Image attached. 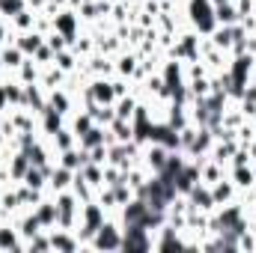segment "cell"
<instances>
[{
    "label": "cell",
    "mask_w": 256,
    "mask_h": 253,
    "mask_svg": "<svg viewBox=\"0 0 256 253\" xmlns=\"http://www.w3.org/2000/svg\"><path fill=\"white\" fill-rule=\"evenodd\" d=\"M182 15H185L188 27L196 30L200 36H208L218 27V21H214V3L212 0H185L182 3Z\"/></svg>",
    "instance_id": "1"
},
{
    "label": "cell",
    "mask_w": 256,
    "mask_h": 253,
    "mask_svg": "<svg viewBox=\"0 0 256 253\" xmlns=\"http://www.w3.org/2000/svg\"><path fill=\"white\" fill-rule=\"evenodd\" d=\"M108 220V212H104V206L98 202V200H90V202H84L80 206V220H78V238H80V248L86 250V244L92 242V236L98 232V226Z\"/></svg>",
    "instance_id": "2"
},
{
    "label": "cell",
    "mask_w": 256,
    "mask_h": 253,
    "mask_svg": "<svg viewBox=\"0 0 256 253\" xmlns=\"http://www.w3.org/2000/svg\"><path fill=\"white\" fill-rule=\"evenodd\" d=\"M86 250H96V253H116V250H122V224H120V218L108 214V220L98 226V232L92 236V242L86 244Z\"/></svg>",
    "instance_id": "3"
},
{
    "label": "cell",
    "mask_w": 256,
    "mask_h": 253,
    "mask_svg": "<svg viewBox=\"0 0 256 253\" xmlns=\"http://www.w3.org/2000/svg\"><path fill=\"white\" fill-rule=\"evenodd\" d=\"M200 42H202V36L191 30V27H185L179 36H176V42L167 48V57L170 60H179V63H191V60H200Z\"/></svg>",
    "instance_id": "4"
},
{
    "label": "cell",
    "mask_w": 256,
    "mask_h": 253,
    "mask_svg": "<svg viewBox=\"0 0 256 253\" xmlns=\"http://www.w3.org/2000/svg\"><path fill=\"white\" fill-rule=\"evenodd\" d=\"M54 18V30L57 33H63L66 39H68V45L80 36V30H84V24H80V15H78V9H72V6H63L60 12H54L51 15Z\"/></svg>",
    "instance_id": "5"
},
{
    "label": "cell",
    "mask_w": 256,
    "mask_h": 253,
    "mask_svg": "<svg viewBox=\"0 0 256 253\" xmlns=\"http://www.w3.org/2000/svg\"><path fill=\"white\" fill-rule=\"evenodd\" d=\"M170 152H173V149H167L164 143H146V146H143V167H146L152 176L164 173V167H167V161H170Z\"/></svg>",
    "instance_id": "6"
},
{
    "label": "cell",
    "mask_w": 256,
    "mask_h": 253,
    "mask_svg": "<svg viewBox=\"0 0 256 253\" xmlns=\"http://www.w3.org/2000/svg\"><path fill=\"white\" fill-rule=\"evenodd\" d=\"M122 250H152V232L140 224L122 226Z\"/></svg>",
    "instance_id": "7"
},
{
    "label": "cell",
    "mask_w": 256,
    "mask_h": 253,
    "mask_svg": "<svg viewBox=\"0 0 256 253\" xmlns=\"http://www.w3.org/2000/svg\"><path fill=\"white\" fill-rule=\"evenodd\" d=\"M48 236H51V250H57V253H78V250H84V248H80V238H78V232H74V230L54 226V230H48Z\"/></svg>",
    "instance_id": "8"
},
{
    "label": "cell",
    "mask_w": 256,
    "mask_h": 253,
    "mask_svg": "<svg viewBox=\"0 0 256 253\" xmlns=\"http://www.w3.org/2000/svg\"><path fill=\"white\" fill-rule=\"evenodd\" d=\"M48 104H51L60 116H66V120L80 108V104H78V96H74V92H68L66 86H57V90H51V92H48Z\"/></svg>",
    "instance_id": "9"
},
{
    "label": "cell",
    "mask_w": 256,
    "mask_h": 253,
    "mask_svg": "<svg viewBox=\"0 0 256 253\" xmlns=\"http://www.w3.org/2000/svg\"><path fill=\"white\" fill-rule=\"evenodd\" d=\"M185 196H188V206H191V208H200V212H206V214L218 212L214 196H212V185H206V182H196Z\"/></svg>",
    "instance_id": "10"
},
{
    "label": "cell",
    "mask_w": 256,
    "mask_h": 253,
    "mask_svg": "<svg viewBox=\"0 0 256 253\" xmlns=\"http://www.w3.org/2000/svg\"><path fill=\"white\" fill-rule=\"evenodd\" d=\"M86 90H90L92 102H98V104H114V102H116L114 78H92V80L86 84Z\"/></svg>",
    "instance_id": "11"
},
{
    "label": "cell",
    "mask_w": 256,
    "mask_h": 253,
    "mask_svg": "<svg viewBox=\"0 0 256 253\" xmlns=\"http://www.w3.org/2000/svg\"><path fill=\"white\" fill-rule=\"evenodd\" d=\"M114 66H116V78L134 80L137 66H140V57H137V51H134V48H122V51L114 57Z\"/></svg>",
    "instance_id": "12"
},
{
    "label": "cell",
    "mask_w": 256,
    "mask_h": 253,
    "mask_svg": "<svg viewBox=\"0 0 256 253\" xmlns=\"http://www.w3.org/2000/svg\"><path fill=\"white\" fill-rule=\"evenodd\" d=\"M72 182H74V173L63 167V164H54L51 173H48V194H60V190H72Z\"/></svg>",
    "instance_id": "13"
},
{
    "label": "cell",
    "mask_w": 256,
    "mask_h": 253,
    "mask_svg": "<svg viewBox=\"0 0 256 253\" xmlns=\"http://www.w3.org/2000/svg\"><path fill=\"white\" fill-rule=\"evenodd\" d=\"M21 253L27 250V244H24V238H21V232L12 226V224H0V253Z\"/></svg>",
    "instance_id": "14"
},
{
    "label": "cell",
    "mask_w": 256,
    "mask_h": 253,
    "mask_svg": "<svg viewBox=\"0 0 256 253\" xmlns=\"http://www.w3.org/2000/svg\"><path fill=\"white\" fill-rule=\"evenodd\" d=\"M212 196H214V206L220 208V206L238 202V188H236V182L226 176V179H220V182H214V185H212Z\"/></svg>",
    "instance_id": "15"
},
{
    "label": "cell",
    "mask_w": 256,
    "mask_h": 253,
    "mask_svg": "<svg viewBox=\"0 0 256 253\" xmlns=\"http://www.w3.org/2000/svg\"><path fill=\"white\" fill-rule=\"evenodd\" d=\"M27 60V54L15 45V42H9V45H3L0 48V63H3V72H9V74H15L18 68H21V63Z\"/></svg>",
    "instance_id": "16"
},
{
    "label": "cell",
    "mask_w": 256,
    "mask_h": 253,
    "mask_svg": "<svg viewBox=\"0 0 256 253\" xmlns=\"http://www.w3.org/2000/svg\"><path fill=\"white\" fill-rule=\"evenodd\" d=\"M33 212H36V218H39V224H42L45 230H54V226H57V200H54V194H48Z\"/></svg>",
    "instance_id": "17"
},
{
    "label": "cell",
    "mask_w": 256,
    "mask_h": 253,
    "mask_svg": "<svg viewBox=\"0 0 256 253\" xmlns=\"http://www.w3.org/2000/svg\"><path fill=\"white\" fill-rule=\"evenodd\" d=\"M226 176H230V167L226 164H218L212 158H206L202 167H200V182H206V185H214V182H220Z\"/></svg>",
    "instance_id": "18"
},
{
    "label": "cell",
    "mask_w": 256,
    "mask_h": 253,
    "mask_svg": "<svg viewBox=\"0 0 256 253\" xmlns=\"http://www.w3.org/2000/svg\"><path fill=\"white\" fill-rule=\"evenodd\" d=\"M63 80H66V72H63V68H60L57 63L42 66V74H39V86H42L45 92H51V90L63 86Z\"/></svg>",
    "instance_id": "19"
},
{
    "label": "cell",
    "mask_w": 256,
    "mask_h": 253,
    "mask_svg": "<svg viewBox=\"0 0 256 253\" xmlns=\"http://www.w3.org/2000/svg\"><path fill=\"white\" fill-rule=\"evenodd\" d=\"M86 161H90V152L80 149V146H72V149L60 152V161H57V164H63V167H68L72 173H78V170H84Z\"/></svg>",
    "instance_id": "20"
},
{
    "label": "cell",
    "mask_w": 256,
    "mask_h": 253,
    "mask_svg": "<svg viewBox=\"0 0 256 253\" xmlns=\"http://www.w3.org/2000/svg\"><path fill=\"white\" fill-rule=\"evenodd\" d=\"M48 104V92L39 86V84H30L24 86V108L33 110V114H42V108Z\"/></svg>",
    "instance_id": "21"
},
{
    "label": "cell",
    "mask_w": 256,
    "mask_h": 253,
    "mask_svg": "<svg viewBox=\"0 0 256 253\" xmlns=\"http://www.w3.org/2000/svg\"><path fill=\"white\" fill-rule=\"evenodd\" d=\"M122 48H128V45L116 36V33H114V30H110V33H102V36L96 39V51H98V54H104V57H116Z\"/></svg>",
    "instance_id": "22"
},
{
    "label": "cell",
    "mask_w": 256,
    "mask_h": 253,
    "mask_svg": "<svg viewBox=\"0 0 256 253\" xmlns=\"http://www.w3.org/2000/svg\"><path fill=\"white\" fill-rule=\"evenodd\" d=\"M15 45H18L27 57H33V54L45 45V36H42L39 30H27V33H18V36H15Z\"/></svg>",
    "instance_id": "23"
},
{
    "label": "cell",
    "mask_w": 256,
    "mask_h": 253,
    "mask_svg": "<svg viewBox=\"0 0 256 253\" xmlns=\"http://www.w3.org/2000/svg\"><path fill=\"white\" fill-rule=\"evenodd\" d=\"M236 149H238V140H214L208 158L218 161V164H226V167H230V158L236 155Z\"/></svg>",
    "instance_id": "24"
},
{
    "label": "cell",
    "mask_w": 256,
    "mask_h": 253,
    "mask_svg": "<svg viewBox=\"0 0 256 253\" xmlns=\"http://www.w3.org/2000/svg\"><path fill=\"white\" fill-rule=\"evenodd\" d=\"M39 74H42V66L36 63L33 57H27V60L21 63V68L15 72V80L24 84V86H30V84H39Z\"/></svg>",
    "instance_id": "25"
},
{
    "label": "cell",
    "mask_w": 256,
    "mask_h": 253,
    "mask_svg": "<svg viewBox=\"0 0 256 253\" xmlns=\"http://www.w3.org/2000/svg\"><path fill=\"white\" fill-rule=\"evenodd\" d=\"M230 179L236 182L238 190H248L256 182V167L254 164H244V167H230Z\"/></svg>",
    "instance_id": "26"
},
{
    "label": "cell",
    "mask_w": 256,
    "mask_h": 253,
    "mask_svg": "<svg viewBox=\"0 0 256 253\" xmlns=\"http://www.w3.org/2000/svg\"><path fill=\"white\" fill-rule=\"evenodd\" d=\"M214 21H218V27H232V24H238V21H242L238 6H236V3H220V6H214Z\"/></svg>",
    "instance_id": "27"
},
{
    "label": "cell",
    "mask_w": 256,
    "mask_h": 253,
    "mask_svg": "<svg viewBox=\"0 0 256 253\" xmlns=\"http://www.w3.org/2000/svg\"><path fill=\"white\" fill-rule=\"evenodd\" d=\"M33 24H36V12H33V9H27V6L9 18V27H12V33H15V36H18V33H27V30H33Z\"/></svg>",
    "instance_id": "28"
},
{
    "label": "cell",
    "mask_w": 256,
    "mask_h": 253,
    "mask_svg": "<svg viewBox=\"0 0 256 253\" xmlns=\"http://www.w3.org/2000/svg\"><path fill=\"white\" fill-rule=\"evenodd\" d=\"M208 39H212L220 51H226V54H230V51H232V45H236V24H232V27H214V30L208 33Z\"/></svg>",
    "instance_id": "29"
},
{
    "label": "cell",
    "mask_w": 256,
    "mask_h": 253,
    "mask_svg": "<svg viewBox=\"0 0 256 253\" xmlns=\"http://www.w3.org/2000/svg\"><path fill=\"white\" fill-rule=\"evenodd\" d=\"M0 208L9 214V218H15L24 206H21V200H18V190L15 185H9V188H0Z\"/></svg>",
    "instance_id": "30"
},
{
    "label": "cell",
    "mask_w": 256,
    "mask_h": 253,
    "mask_svg": "<svg viewBox=\"0 0 256 253\" xmlns=\"http://www.w3.org/2000/svg\"><path fill=\"white\" fill-rule=\"evenodd\" d=\"M66 126L72 128V131L78 134V140H80V134H86V131L96 126V122H92V116H90V114H86L84 108H78V110H74V114H72V116L66 120Z\"/></svg>",
    "instance_id": "31"
},
{
    "label": "cell",
    "mask_w": 256,
    "mask_h": 253,
    "mask_svg": "<svg viewBox=\"0 0 256 253\" xmlns=\"http://www.w3.org/2000/svg\"><path fill=\"white\" fill-rule=\"evenodd\" d=\"M137 104H140V98L134 96V92H128L122 98H116L114 102V110H116V120H128L131 122V116H134V110H137Z\"/></svg>",
    "instance_id": "32"
},
{
    "label": "cell",
    "mask_w": 256,
    "mask_h": 253,
    "mask_svg": "<svg viewBox=\"0 0 256 253\" xmlns=\"http://www.w3.org/2000/svg\"><path fill=\"white\" fill-rule=\"evenodd\" d=\"M48 140H51V146H54L57 152H66V149L78 146V134H74V131H72L68 126H63L60 131H57V134H51Z\"/></svg>",
    "instance_id": "33"
},
{
    "label": "cell",
    "mask_w": 256,
    "mask_h": 253,
    "mask_svg": "<svg viewBox=\"0 0 256 253\" xmlns=\"http://www.w3.org/2000/svg\"><path fill=\"white\" fill-rule=\"evenodd\" d=\"M6 164H9V173H12V182H21V179H24V173L30 170V158H27L24 152H12Z\"/></svg>",
    "instance_id": "34"
},
{
    "label": "cell",
    "mask_w": 256,
    "mask_h": 253,
    "mask_svg": "<svg viewBox=\"0 0 256 253\" xmlns=\"http://www.w3.org/2000/svg\"><path fill=\"white\" fill-rule=\"evenodd\" d=\"M78 173H80V176H84V179H86V182H90L96 190L104 185V167H102V164L86 161V164H84V170H78Z\"/></svg>",
    "instance_id": "35"
},
{
    "label": "cell",
    "mask_w": 256,
    "mask_h": 253,
    "mask_svg": "<svg viewBox=\"0 0 256 253\" xmlns=\"http://www.w3.org/2000/svg\"><path fill=\"white\" fill-rule=\"evenodd\" d=\"M68 48H72V51H74V54H78V57L84 60V57L96 54V39H92L90 33H84V30H80V36H78V39H74V42H72Z\"/></svg>",
    "instance_id": "36"
},
{
    "label": "cell",
    "mask_w": 256,
    "mask_h": 253,
    "mask_svg": "<svg viewBox=\"0 0 256 253\" xmlns=\"http://www.w3.org/2000/svg\"><path fill=\"white\" fill-rule=\"evenodd\" d=\"M72 194L80 200V202H90V200H96V188L80 176V173H74V182H72Z\"/></svg>",
    "instance_id": "37"
},
{
    "label": "cell",
    "mask_w": 256,
    "mask_h": 253,
    "mask_svg": "<svg viewBox=\"0 0 256 253\" xmlns=\"http://www.w3.org/2000/svg\"><path fill=\"white\" fill-rule=\"evenodd\" d=\"M108 128H110V134L116 137V143H128V140H134V126H131L128 120H114Z\"/></svg>",
    "instance_id": "38"
},
{
    "label": "cell",
    "mask_w": 256,
    "mask_h": 253,
    "mask_svg": "<svg viewBox=\"0 0 256 253\" xmlns=\"http://www.w3.org/2000/svg\"><path fill=\"white\" fill-rule=\"evenodd\" d=\"M27 250L30 253H51V236H48V230H42L33 238H27Z\"/></svg>",
    "instance_id": "39"
},
{
    "label": "cell",
    "mask_w": 256,
    "mask_h": 253,
    "mask_svg": "<svg viewBox=\"0 0 256 253\" xmlns=\"http://www.w3.org/2000/svg\"><path fill=\"white\" fill-rule=\"evenodd\" d=\"M54 63L60 66V68H63L66 74H68V72H74V68L80 66V57H78V54H74L72 48H66V51H60V54L54 57Z\"/></svg>",
    "instance_id": "40"
},
{
    "label": "cell",
    "mask_w": 256,
    "mask_h": 253,
    "mask_svg": "<svg viewBox=\"0 0 256 253\" xmlns=\"http://www.w3.org/2000/svg\"><path fill=\"white\" fill-rule=\"evenodd\" d=\"M191 98H208L212 96V78H200V80H188Z\"/></svg>",
    "instance_id": "41"
},
{
    "label": "cell",
    "mask_w": 256,
    "mask_h": 253,
    "mask_svg": "<svg viewBox=\"0 0 256 253\" xmlns=\"http://www.w3.org/2000/svg\"><path fill=\"white\" fill-rule=\"evenodd\" d=\"M212 72H208V66L202 63V60H191V63H185V80H200V78H208Z\"/></svg>",
    "instance_id": "42"
},
{
    "label": "cell",
    "mask_w": 256,
    "mask_h": 253,
    "mask_svg": "<svg viewBox=\"0 0 256 253\" xmlns=\"http://www.w3.org/2000/svg\"><path fill=\"white\" fill-rule=\"evenodd\" d=\"M78 15H80V24H92V21H98L102 18V12H98V3L92 0V3H80L78 6Z\"/></svg>",
    "instance_id": "43"
},
{
    "label": "cell",
    "mask_w": 256,
    "mask_h": 253,
    "mask_svg": "<svg viewBox=\"0 0 256 253\" xmlns=\"http://www.w3.org/2000/svg\"><path fill=\"white\" fill-rule=\"evenodd\" d=\"M45 45L54 51V54H60V51H66L68 48V39H66L63 33H57V30H51L48 36H45Z\"/></svg>",
    "instance_id": "44"
},
{
    "label": "cell",
    "mask_w": 256,
    "mask_h": 253,
    "mask_svg": "<svg viewBox=\"0 0 256 253\" xmlns=\"http://www.w3.org/2000/svg\"><path fill=\"white\" fill-rule=\"evenodd\" d=\"M110 21H114V24H128V0H116V3H114Z\"/></svg>",
    "instance_id": "45"
},
{
    "label": "cell",
    "mask_w": 256,
    "mask_h": 253,
    "mask_svg": "<svg viewBox=\"0 0 256 253\" xmlns=\"http://www.w3.org/2000/svg\"><path fill=\"white\" fill-rule=\"evenodd\" d=\"M24 6H27L24 0H0V15H3L6 21H9V18H12L15 12H21Z\"/></svg>",
    "instance_id": "46"
},
{
    "label": "cell",
    "mask_w": 256,
    "mask_h": 253,
    "mask_svg": "<svg viewBox=\"0 0 256 253\" xmlns=\"http://www.w3.org/2000/svg\"><path fill=\"white\" fill-rule=\"evenodd\" d=\"M244 164H254V158H250V152H248L244 146H238L236 155L230 158V167H244Z\"/></svg>",
    "instance_id": "47"
},
{
    "label": "cell",
    "mask_w": 256,
    "mask_h": 253,
    "mask_svg": "<svg viewBox=\"0 0 256 253\" xmlns=\"http://www.w3.org/2000/svg\"><path fill=\"white\" fill-rule=\"evenodd\" d=\"M54 57H57V54H54V51H51L48 45H42V48H39V51L33 54V60H36L39 66H51V63H54Z\"/></svg>",
    "instance_id": "48"
},
{
    "label": "cell",
    "mask_w": 256,
    "mask_h": 253,
    "mask_svg": "<svg viewBox=\"0 0 256 253\" xmlns=\"http://www.w3.org/2000/svg\"><path fill=\"white\" fill-rule=\"evenodd\" d=\"M90 161L92 164H108V146H96V149H90Z\"/></svg>",
    "instance_id": "49"
},
{
    "label": "cell",
    "mask_w": 256,
    "mask_h": 253,
    "mask_svg": "<svg viewBox=\"0 0 256 253\" xmlns=\"http://www.w3.org/2000/svg\"><path fill=\"white\" fill-rule=\"evenodd\" d=\"M24 3H27V9H33V12H42L48 0H24Z\"/></svg>",
    "instance_id": "50"
},
{
    "label": "cell",
    "mask_w": 256,
    "mask_h": 253,
    "mask_svg": "<svg viewBox=\"0 0 256 253\" xmlns=\"http://www.w3.org/2000/svg\"><path fill=\"white\" fill-rule=\"evenodd\" d=\"M9 108V102H6V90H3V84H0V114Z\"/></svg>",
    "instance_id": "51"
},
{
    "label": "cell",
    "mask_w": 256,
    "mask_h": 253,
    "mask_svg": "<svg viewBox=\"0 0 256 253\" xmlns=\"http://www.w3.org/2000/svg\"><path fill=\"white\" fill-rule=\"evenodd\" d=\"M248 51L256 57V33H250V36H248Z\"/></svg>",
    "instance_id": "52"
},
{
    "label": "cell",
    "mask_w": 256,
    "mask_h": 253,
    "mask_svg": "<svg viewBox=\"0 0 256 253\" xmlns=\"http://www.w3.org/2000/svg\"><path fill=\"white\" fill-rule=\"evenodd\" d=\"M248 152H250V158H254V164H256V140L250 143V146H248Z\"/></svg>",
    "instance_id": "53"
},
{
    "label": "cell",
    "mask_w": 256,
    "mask_h": 253,
    "mask_svg": "<svg viewBox=\"0 0 256 253\" xmlns=\"http://www.w3.org/2000/svg\"><path fill=\"white\" fill-rule=\"evenodd\" d=\"M214 6H220V3H236V0H212Z\"/></svg>",
    "instance_id": "54"
},
{
    "label": "cell",
    "mask_w": 256,
    "mask_h": 253,
    "mask_svg": "<svg viewBox=\"0 0 256 253\" xmlns=\"http://www.w3.org/2000/svg\"><path fill=\"white\" fill-rule=\"evenodd\" d=\"M80 3H92V0H80Z\"/></svg>",
    "instance_id": "55"
}]
</instances>
